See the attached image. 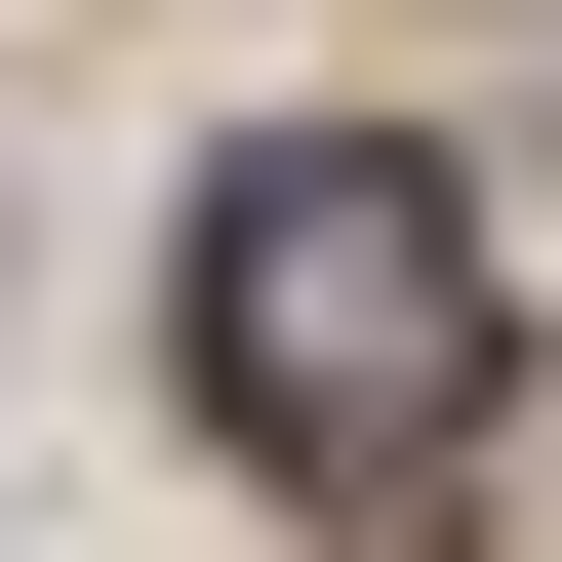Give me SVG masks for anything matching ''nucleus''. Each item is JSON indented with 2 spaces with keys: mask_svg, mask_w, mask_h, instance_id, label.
I'll return each mask as SVG.
<instances>
[{
  "mask_svg": "<svg viewBox=\"0 0 562 562\" xmlns=\"http://www.w3.org/2000/svg\"><path fill=\"white\" fill-rule=\"evenodd\" d=\"M482 201L362 161V121H281V161H201V402H241V482H322V522H402V482H482Z\"/></svg>",
  "mask_w": 562,
  "mask_h": 562,
  "instance_id": "nucleus-1",
  "label": "nucleus"
}]
</instances>
